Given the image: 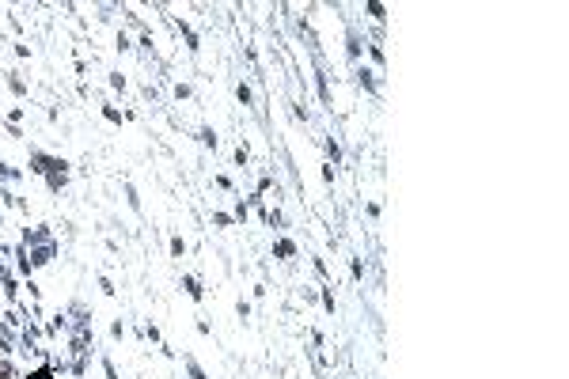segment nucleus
<instances>
[{"instance_id": "nucleus-1", "label": "nucleus", "mask_w": 569, "mask_h": 379, "mask_svg": "<svg viewBox=\"0 0 569 379\" xmlns=\"http://www.w3.org/2000/svg\"><path fill=\"white\" fill-rule=\"evenodd\" d=\"M236 95H239V103H250V87H247V84H239Z\"/></svg>"}, {"instance_id": "nucleus-2", "label": "nucleus", "mask_w": 569, "mask_h": 379, "mask_svg": "<svg viewBox=\"0 0 569 379\" xmlns=\"http://www.w3.org/2000/svg\"><path fill=\"white\" fill-rule=\"evenodd\" d=\"M182 288H186V292H190L194 300H201V288H198V285H194V281H182Z\"/></svg>"}, {"instance_id": "nucleus-3", "label": "nucleus", "mask_w": 569, "mask_h": 379, "mask_svg": "<svg viewBox=\"0 0 569 379\" xmlns=\"http://www.w3.org/2000/svg\"><path fill=\"white\" fill-rule=\"evenodd\" d=\"M236 311H239V319H247V315H250V304H247V300H239Z\"/></svg>"}]
</instances>
